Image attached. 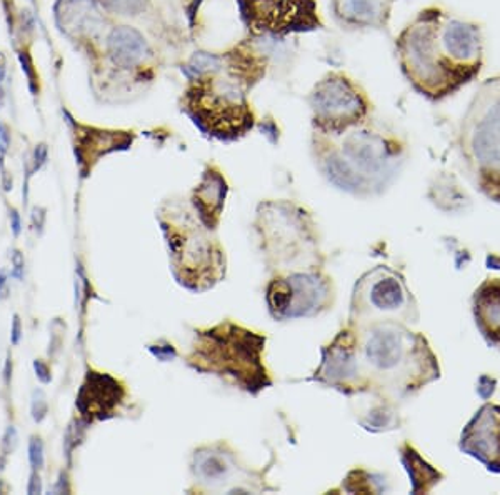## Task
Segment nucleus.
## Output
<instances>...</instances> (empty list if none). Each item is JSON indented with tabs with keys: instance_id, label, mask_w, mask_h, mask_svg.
<instances>
[{
	"instance_id": "5",
	"label": "nucleus",
	"mask_w": 500,
	"mask_h": 495,
	"mask_svg": "<svg viewBox=\"0 0 500 495\" xmlns=\"http://www.w3.org/2000/svg\"><path fill=\"white\" fill-rule=\"evenodd\" d=\"M329 143L323 152L332 179L345 187H365L392 173L403 157L400 138L372 119L340 135H322Z\"/></svg>"
},
{
	"instance_id": "22",
	"label": "nucleus",
	"mask_w": 500,
	"mask_h": 495,
	"mask_svg": "<svg viewBox=\"0 0 500 495\" xmlns=\"http://www.w3.org/2000/svg\"><path fill=\"white\" fill-rule=\"evenodd\" d=\"M15 447H17V430L10 425L5 430V435L2 439V449L5 454H12L15 450Z\"/></svg>"
},
{
	"instance_id": "25",
	"label": "nucleus",
	"mask_w": 500,
	"mask_h": 495,
	"mask_svg": "<svg viewBox=\"0 0 500 495\" xmlns=\"http://www.w3.org/2000/svg\"><path fill=\"white\" fill-rule=\"evenodd\" d=\"M9 147H10V130L7 125L0 122V157L7 154Z\"/></svg>"
},
{
	"instance_id": "18",
	"label": "nucleus",
	"mask_w": 500,
	"mask_h": 495,
	"mask_svg": "<svg viewBox=\"0 0 500 495\" xmlns=\"http://www.w3.org/2000/svg\"><path fill=\"white\" fill-rule=\"evenodd\" d=\"M100 5L110 14L119 15H137L143 10L145 0H99Z\"/></svg>"
},
{
	"instance_id": "13",
	"label": "nucleus",
	"mask_w": 500,
	"mask_h": 495,
	"mask_svg": "<svg viewBox=\"0 0 500 495\" xmlns=\"http://www.w3.org/2000/svg\"><path fill=\"white\" fill-rule=\"evenodd\" d=\"M397 0H330L335 22L345 30H384Z\"/></svg>"
},
{
	"instance_id": "16",
	"label": "nucleus",
	"mask_w": 500,
	"mask_h": 495,
	"mask_svg": "<svg viewBox=\"0 0 500 495\" xmlns=\"http://www.w3.org/2000/svg\"><path fill=\"white\" fill-rule=\"evenodd\" d=\"M474 318L482 337L500 348V279L490 277L480 283L472 297Z\"/></svg>"
},
{
	"instance_id": "14",
	"label": "nucleus",
	"mask_w": 500,
	"mask_h": 495,
	"mask_svg": "<svg viewBox=\"0 0 500 495\" xmlns=\"http://www.w3.org/2000/svg\"><path fill=\"white\" fill-rule=\"evenodd\" d=\"M107 55L119 69H142L154 74L149 62L154 59V50L143 34L130 25H119L110 30L107 37Z\"/></svg>"
},
{
	"instance_id": "27",
	"label": "nucleus",
	"mask_w": 500,
	"mask_h": 495,
	"mask_svg": "<svg viewBox=\"0 0 500 495\" xmlns=\"http://www.w3.org/2000/svg\"><path fill=\"white\" fill-rule=\"evenodd\" d=\"M19 59H20V64H22V70L25 72L27 77H28V82L30 83H34L35 82V74H34V65H32V60H30V57L27 55L25 52H22L19 53Z\"/></svg>"
},
{
	"instance_id": "24",
	"label": "nucleus",
	"mask_w": 500,
	"mask_h": 495,
	"mask_svg": "<svg viewBox=\"0 0 500 495\" xmlns=\"http://www.w3.org/2000/svg\"><path fill=\"white\" fill-rule=\"evenodd\" d=\"M45 160H47V145L45 143H39L34 150V172H37L45 164Z\"/></svg>"
},
{
	"instance_id": "4",
	"label": "nucleus",
	"mask_w": 500,
	"mask_h": 495,
	"mask_svg": "<svg viewBox=\"0 0 500 495\" xmlns=\"http://www.w3.org/2000/svg\"><path fill=\"white\" fill-rule=\"evenodd\" d=\"M457 145L475 187L500 203V75L487 78L475 90L462 117Z\"/></svg>"
},
{
	"instance_id": "7",
	"label": "nucleus",
	"mask_w": 500,
	"mask_h": 495,
	"mask_svg": "<svg viewBox=\"0 0 500 495\" xmlns=\"http://www.w3.org/2000/svg\"><path fill=\"white\" fill-rule=\"evenodd\" d=\"M167 235L172 264L180 282L187 287L202 290L212 287L224 275V255L210 240L205 227H202L187 209L162 222Z\"/></svg>"
},
{
	"instance_id": "34",
	"label": "nucleus",
	"mask_w": 500,
	"mask_h": 495,
	"mask_svg": "<svg viewBox=\"0 0 500 495\" xmlns=\"http://www.w3.org/2000/svg\"><path fill=\"white\" fill-rule=\"evenodd\" d=\"M4 97H5V94H4V90L0 89V107H2V104H4Z\"/></svg>"
},
{
	"instance_id": "3",
	"label": "nucleus",
	"mask_w": 500,
	"mask_h": 495,
	"mask_svg": "<svg viewBox=\"0 0 500 495\" xmlns=\"http://www.w3.org/2000/svg\"><path fill=\"white\" fill-rule=\"evenodd\" d=\"M263 75V60L244 45L222 55H210L209 67L198 69L182 95V108L209 135L233 140L255 124L247 92Z\"/></svg>"
},
{
	"instance_id": "15",
	"label": "nucleus",
	"mask_w": 500,
	"mask_h": 495,
	"mask_svg": "<svg viewBox=\"0 0 500 495\" xmlns=\"http://www.w3.org/2000/svg\"><path fill=\"white\" fill-rule=\"evenodd\" d=\"M124 398V389L107 373L89 372L77 397V409L83 417L104 419Z\"/></svg>"
},
{
	"instance_id": "29",
	"label": "nucleus",
	"mask_w": 500,
	"mask_h": 495,
	"mask_svg": "<svg viewBox=\"0 0 500 495\" xmlns=\"http://www.w3.org/2000/svg\"><path fill=\"white\" fill-rule=\"evenodd\" d=\"M10 227H12V232L17 237L20 235L22 232V220H20V214L17 212L15 209H10Z\"/></svg>"
},
{
	"instance_id": "2",
	"label": "nucleus",
	"mask_w": 500,
	"mask_h": 495,
	"mask_svg": "<svg viewBox=\"0 0 500 495\" xmlns=\"http://www.w3.org/2000/svg\"><path fill=\"white\" fill-rule=\"evenodd\" d=\"M335 347L332 378L357 390L408 394L438 377L429 343L395 322H375L359 332H342Z\"/></svg>"
},
{
	"instance_id": "9",
	"label": "nucleus",
	"mask_w": 500,
	"mask_h": 495,
	"mask_svg": "<svg viewBox=\"0 0 500 495\" xmlns=\"http://www.w3.org/2000/svg\"><path fill=\"white\" fill-rule=\"evenodd\" d=\"M240 17L254 35L315 28V0H237Z\"/></svg>"
},
{
	"instance_id": "33",
	"label": "nucleus",
	"mask_w": 500,
	"mask_h": 495,
	"mask_svg": "<svg viewBox=\"0 0 500 495\" xmlns=\"http://www.w3.org/2000/svg\"><path fill=\"white\" fill-rule=\"evenodd\" d=\"M4 78H5V57L0 52V83L4 82Z\"/></svg>"
},
{
	"instance_id": "12",
	"label": "nucleus",
	"mask_w": 500,
	"mask_h": 495,
	"mask_svg": "<svg viewBox=\"0 0 500 495\" xmlns=\"http://www.w3.org/2000/svg\"><path fill=\"white\" fill-rule=\"evenodd\" d=\"M320 288L315 277L297 275L292 279L275 280L269 287V305L275 317H297L312 309Z\"/></svg>"
},
{
	"instance_id": "10",
	"label": "nucleus",
	"mask_w": 500,
	"mask_h": 495,
	"mask_svg": "<svg viewBox=\"0 0 500 495\" xmlns=\"http://www.w3.org/2000/svg\"><path fill=\"white\" fill-rule=\"evenodd\" d=\"M360 315L370 317H407L414 309L412 297L403 282L387 269H377L360 280L357 290Z\"/></svg>"
},
{
	"instance_id": "26",
	"label": "nucleus",
	"mask_w": 500,
	"mask_h": 495,
	"mask_svg": "<svg viewBox=\"0 0 500 495\" xmlns=\"http://www.w3.org/2000/svg\"><path fill=\"white\" fill-rule=\"evenodd\" d=\"M22 337V322L19 315H14L12 318V330H10V342L12 345H19Z\"/></svg>"
},
{
	"instance_id": "8",
	"label": "nucleus",
	"mask_w": 500,
	"mask_h": 495,
	"mask_svg": "<svg viewBox=\"0 0 500 495\" xmlns=\"http://www.w3.org/2000/svg\"><path fill=\"white\" fill-rule=\"evenodd\" d=\"M312 122L317 134L340 135L369 120L372 102L365 89L345 72H329L309 94Z\"/></svg>"
},
{
	"instance_id": "30",
	"label": "nucleus",
	"mask_w": 500,
	"mask_h": 495,
	"mask_svg": "<svg viewBox=\"0 0 500 495\" xmlns=\"http://www.w3.org/2000/svg\"><path fill=\"white\" fill-rule=\"evenodd\" d=\"M44 220H45V210L44 209H37L35 207L32 210V223L35 227V230H42V225H44Z\"/></svg>"
},
{
	"instance_id": "17",
	"label": "nucleus",
	"mask_w": 500,
	"mask_h": 495,
	"mask_svg": "<svg viewBox=\"0 0 500 495\" xmlns=\"http://www.w3.org/2000/svg\"><path fill=\"white\" fill-rule=\"evenodd\" d=\"M225 198V182L220 172L210 170L203 175V180L195 189L194 203L198 217L207 228H214L220 219L222 205Z\"/></svg>"
},
{
	"instance_id": "31",
	"label": "nucleus",
	"mask_w": 500,
	"mask_h": 495,
	"mask_svg": "<svg viewBox=\"0 0 500 495\" xmlns=\"http://www.w3.org/2000/svg\"><path fill=\"white\" fill-rule=\"evenodd\" d=\"M9 288H7V274L4 270H0V300H4L7 297Z\"/></svg>"
},
{
	"instance_id": "20",
	"label": "nucleus",
	"mask_w": 500,
	"mask_h": 495,
	"mask_svg": "<svg viewBox=\"0 0 500 495\" xmlns=\"http://www.w3.org/2000/svg\"><path fill=\"white\" fill-rule=\"evenodd\" d=\"M47 415V402L42 390H34L32 394V419L35 422H42Z\"/></svg>"
},
{
	"instance_id": "11",
	"label": "nucleus",
	"mask_w": 500,
	"mask_h": 495,
	"mask_svg": "<svg viewBox=\"0 0 500 495\" xmlns=\"http://www.w3.org/2000/svg\"><path fill=\"white\" fill-rule=\"evenodd\" d=\"M460 450L500 474V405L485 403L463 428Z\"/></svg>"
},
{
	"instance_id": "28",
	"label": "nucleus",
	"mask_w": 500,
	"mask_h": 495,
	"mask_svg": "<svg viewBox=\"0 0 500 495\" xmlns=\"http://www.w3.org/2000/svg\"><path fill=\"white\" fill-rule=\"evenodd\" d=\"M27 493H28V495H37V493H42V480H40V475L37 474V470H34L32 475H30L28 487H27Z\"/></svg>"
},
{
	"instance_id": "1",
	"label": "nucleus",
	"mask_w": 500,
	"mask_h": 495,
	"mask_svg": "<svg viewBox=\"0 0 500 495\" xmlns=\"http://www.w3.org/2000/svg\"><path fill=\"white\" fill-rule=\"evenodd\" d=\"M395 55L415 92L440 102L480 75L485 59L484 32L477 22L430 5L397 35Z\"/></svg>"
},
{
	"instance_id": "21",
	"label": "nucleus",
	"mask_w": 500,
	"mask_h": 495,
	"mask_svg": "<svg viewBox=\"0 0 500 495\" xmlns=\"http://www.w3.org/2000/svg\"><path fill=\"white\" fill-rule=\"evenodd\" d=\"M12 275L15 277L17 280H22L23 279V267H25V260H23V253L20 250H14L12 252Z\"/></svg>"
},
{
	"instance_id": "32",
	"label": "nucleus",
	"mask_w": 500,
	"mask_h": 495,
	"mask_svg": "<svg viewBox=\"0 0 500 495\" xmlns=\"http://www.w3.org/2000/svg\"><path fill=\"white\" fill-rule=\"evenodd\" d=\"M10 377H12V360H10V355L7 357V362H5V369H4V378H5V384H10Z\"/></svg>"
},
{
	"instance_id": "6",
	"label": "nucleus",
	"mask_w": 500,
	"mask_h": 495,
	"mask_svg": "<svg viewBox=\"0 0 500 495\" xmlns=\"http://www.w3.org/2000/svg\"><path fill=\"white\" fill-rule=\"evenodd\" d=\"M265 339L232 324L200 334L190 362L197 369L230 375L247 390L263 389L269 384L262 365Z\"/></svg>"
},
{
	"instance_id": "19",
	"label": "nucleus",
	"mask_w": 500,
	"mask_h": 495,
	"mask_svg": "<svg viewBox=\"0 0 500 495\" xmlns=\"http://www.w3.org/2000/svg\"><path fill=\"white\" fill-rule=\"evenodd\" d=\"M28 460L34 470H39L44 465V444L39 437H32L28 442Z\"/></svg>"
},
{
	"instance_id": "23",
	"label": "nucleus",
	"mask_w": 500,
	"mask_h": 495,
	"mask_svg": "<svg viewBox=\"0 0 500 495\" xmlns=\"http://www.w3.org/2000/svg\"><path fill=\"white\" fill-rule=\"evenodd\" d=\"M34 370H35V375L40 380L42 384H49L52 377H50V370L42 360H34Z\"/></svg>"
}]
</instances>
